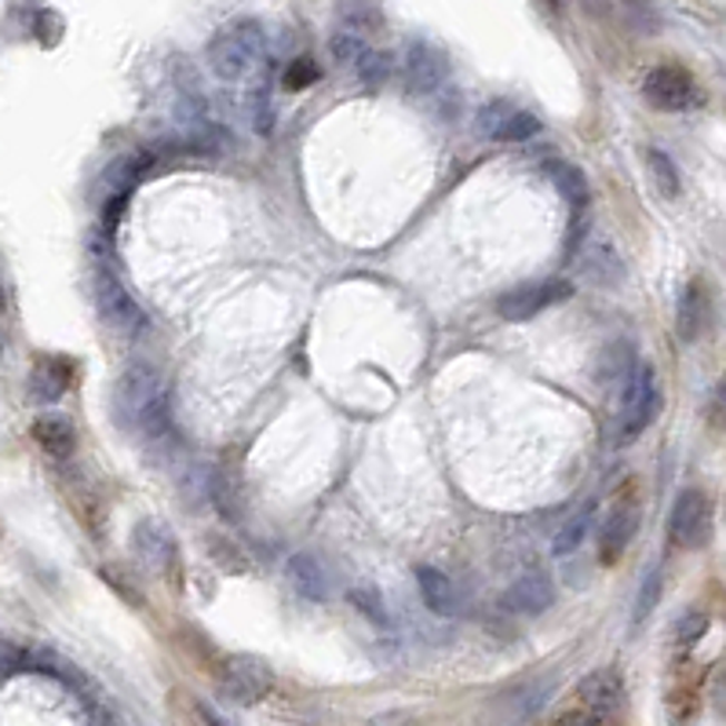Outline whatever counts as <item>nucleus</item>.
Segmentation results:
<instances>
[{"mask_svg": "<svg viewBox=\"0 0 726 726\" xmlns=\"http://www.w3.org/2000/svg\"><path fill=\"white\" fill-rule=\"evenodd\" d=\"M263 51H267L263 26L253 19H234L208 45V66L219 81H245L263 62Z\"/></svg>", "mask_w": 726, "mask_h": 726, "instance_id": "1", "label": "nucleus"}, {"mask_svg": "<svg viewBox=\"0 0 726 726\" xmlns=\"http://www.w3.org/2000/svg\"><path fill=\"white\" fill-rule=\"evenodd\" d=\"M161 402H168L165 380L150 365H128L114 384V420L128 431H143L147 416Z\"/></svg>", "mask_w": 726, "mask_h": 726, "instance_id": "2", "label": "nucleus"}, {"mask_svg": "<svg viewBox=\"0 0 726 726\" xmlns=\"http://www.w3.org/2000/svg\"><path fill=\"white\" fill-rule=\"evenodd\" d=\"M661 413V387H657V373L654 365L639 362L631 369L625 394H620V442H636Z\"/></svg>", "mask_w": 726, "mask_h": 726, "instance_id": "3", "label": "nucleus"}, {"mask_svg": "<svg viewBox=\"0 0 726 726\" xmlns=\"http://www.w3.org/2000/svg\"><path fill=\"white\" fill-rule=\"evenodd\" d=\"M219 686L237 705H256L271 694L274 671L256 654H227L219 661Z\"/></svg>", "mask_w": 726, "mask_h": 726, "instance_id": "4", "label": "nucleus"}, {"mask_svg": "<svg viewBox=\"0 0 726 726\" xmlns=\"http://www.w3.org/2000/svg\"><path fill=\"white\" fill-rule=\"evenodd\" d=\"M712 533V500L702 490H683L668 514V540L676 548H702Z\"/></svg>", "mask_w": 726, "mask_h": 726, "instance_id": "5", "label": "nucleus"}, {"mask_svg": "<svg viewBox=\"0 0 726 726\" xmlns=\"http://www.w3.org/2000/svg\"><path fill=\"white\" fill-rule=\"evenodd\" d=\"M573 288L551 278V282H526V285H514L511 293H504L497 300V311L504 322H530L537 314H544L548 307H556V303L570 300Z\"/></svg>", "mask_w": 726, "mask_h": 726, "instance_id": "6", "label": "nucleus"}, {"mask_svg": "<svg viewBox=\"0 0 726 726\" xmlns=\"http://www.w3.org/2000/svg\"><path fill=\"white\" fill-rule=\"evenodd\" d=\"M328 51H333V62L340 70L354 73L365 85H384L391 73V62L384 51L369 48L365 37H359L354 30H340L333 41H328Z\"/></svg>", "mask_w": 726, "mask_h": 726, "instance_id": "7", "label": "nucleus"}, {"mask_svg": "<svg viewBox=\"0 0 726 726\" xmlns=\"http://www.w3.org/2000/svg\"><path fill=\"white\" fill-rule=\"evenodd\" d=\"M91 296H96V307L102 314V322H107L110 328H117V333H139V328L147 325V318H143V311H139V303L128 296V288L117 282L107 267L96 271Z\"/></svg>", "mask_w": 726, "mask_h": 726, "instance_id": "8", "label": "nucleus"}, {"mask_svg": "<svg viewBox=\"0 0 726 726\" xmlns=\"http://www.w3.org/2000/svg\"><path fill=\"white\" fill-rule=\"evenodd\" d=\"M642 96L657 110L679 114V110H690L697 102V81L690 70H683V66H654L642 81Z\"/></svg>", "mask_w": 726, "mask_h": 726, "instance_id": "9", "label": "nucleus"}, {"mask_svg": "<svg viewBox=\"0 0 726 726\" xmlns=\"http://www.w3.org/2000/svg\"><path fill=\"white\" fill-rule=\"evenodd\" d=\"M479 131L485 139L493 143H522V139H533L540 131V121L522 107H514V102H504V99H493L485 102L479 110Z\"/></svg>", "mask_w": 726, "mask_h": 726, "instance_id": "10", "label": "nucleus"}, {"mask_svg": "<svg viewBox=\"0 0 726 726\" xmlns=\"http://www.w3.org/2000/svg\"><path fill=\"white\" fill-rule=\"evenodd\" d=\"M577 271L585 282L610 288L625 278V259H620L617 245L610 242V237H606L602 230H591L577 253Z\"/></svg>", "mask_w": 726, "mask_h": 726, "instance_id": "11", "label": "nucleus"}, {"mask_svg": "<svg viewBox=\"0 0 726 726\" xmlns=\"http://www.w3.org/2000/svg\"><path fill=\"white\" fill-rule=\"evenodd\" d=\"M131 540H136L139 559L147 562L154 573H165V577H171V585H179V548H176V540H171L165 522H157V519L139 522Z\"/></svg>", "mask_w": 726, "mask_h": 726, "instance_id": "12", "label": "nucleus"}, {"mask_svg": "<svg viewBox=\"0 0 726 726\" xmlns=\"http://www.w3.org/2000/svg\"><path fill=\"white\" fill-rule=\"evenodd\" d=\"M577 702L585 712H591L596 719L614 716L625 705V679L617 668H596L577 683Z\"/></svg>", "mask_w": 726, "mask_h": 726, "instance_id": "13", "label": "nucleus"}, {"mask_svg": "<svg viewBox=\"0 0 726 726\" xmlns=\"http://www.w3.org/2000/svg\"><path fill=\"white\" fill-rule=\"evenodd\" d=\"M402 73H405V88L424 96V91H434L449 73V62L445 56L434 45L428 41H413L405 48V59H402Z\"/></svg>", "mask_w": 726, "mask_h": 726, "instance_id": "14", "label": "nucleus"}, {"mask_svg": "<svg viewBox=\"0 0 726 726\" xmlns=\"http://www.w3.org/2000/svg\"><path fill=\"white\" fill-rule=\"evenodd\" d=\"M712 322V293L702 278L686 282L683 296H679V307H676V333L679 340L694 343L705 336V328Z\"/></svg>", "mask_w": 726, "mask_h": 726, "instance_id": "15", "label": "nucleus"}, {"mask_svg": "<svg viewBox=\"0 0 726 726\" xmlns=\"http://www.w3.org/2000/svg\"><path fill=\"white\" fill-rule=\"evenodd\" d=\"M639 530V508L625 500V504H617L610 511V519L602 522V537H599V551H602V566H614L620 556H625V548L631 544V537Z\"/></svg>", "mask_w": 726, "mask_h": 726, "instance_id": "16", "label": "nucleus"}, {"mask_svg": "<svg viewBox=\"0 0 726 726\" xmlns=\"http://www.w3.org/2000/svg\"><path fill=\"white\" fill-rule=\"evenodd\" d=\"M504 602L514 614H544L556 602V585L544 573H526L504 591Z\"/></svg>", "mask_w": 726, "mask_h": 726, "instance_id": "17", "label": "nucleus"}, {"mask_svg": "<svg viewBox=\"0 0 726 726\" xmlns=\"http://www.w3.org/2000/svg\"><path fill=\"white\" fill-rule=\"evenodd\" d=\"M70 373H73V365L66 359H51V354H45V359L33 362L30 394L37 402H59L66 387H70Z\"/></svg>", "mask_w": 726, "mask_h": 726, "instance_id": "18", "label": "nucleus"}, {"mask_svg": "<svg viewBox=\"0 0 726 726\" xmlns=\"http://www.w3.org/2000/svg\"><path fill=\"white\" fill-rule=\"evenodd\" d=\"M416 585H420V596H424L431 614L453 617L460 610V596H457L453 580H449L442 570H434V566H416Z\"/></svg>", "mask_w": 726, "mask_h": 726, "instance_id": "19", "label": "nucleus"}, {"mask_svg": "<svg viewBox=\"0 0 726 726\" xmlns=\"http://www.w3.org/2000/svg\"><path fill=\"white\" fill-rule=\"evenodd\" d=\"M33 439H37V445H41L48 457H56V460H66V457L73 453V445H77L73 424L66 416H59V413L37 416L33 420Z\"/></svg>", "mask_w": 726, "mask_h": 726, "instance_id": "20", "label": "nucleus"}, {"mask_svg": "<svg viewBox=\"0 0 726 726\" xmlns=\"http://www.w3.org/2000/svg\"><path fill=\"white\" fill-rule=\"evenodd\" d=\"M288 580H293V588L300 591L303 599H311V602H322L328 596V573H325V566L314 559V556H293L288 559Z\"/></svg>", "mask_w": 726, "mask_h": 726, "instance_id": "21", "label": "nucleus"}, {"mask_svg": "<svg viewBox=\"0 0 726 726\" xmlns=\"http://www.w3.org/2000/svg\"><path fill=\"white\" fill-rule=\"evenodd\" d=\"M551 171V183H556V190L562 194V202H570L573 208H585L591 202V190H588V179L585 171L570 161H556L548 168Z\"/></svg>", "mask_w": 726, "mask_h": 726, "instance_id": "22", "label": "nucleus"}, {"mask_svg": "<svg viewBox=\"0 0 726 726\" xmlns=\"http://www.w3.org/2000/svg\"><path fill=\"white\" fill-rule=\"evenodd\" d=\"M646 168H650V179H654L657 194H661L665 202H676V197L683 194L676 161H671L665 150H646Z\"/></svg>", "mask_w": 726, "mask_h": 726, "instance_id": "23", "label": "nucleus"}, {"mask_svg": "<svg viewBox=\"0 0 726 726\" xmlns=\"http://www.w3.org/2000/svg\"><path fill=\"white\" fill-rule=\"evenodd\" d=\"M591 522H596V504H585L570 522H562V530H559V537H556V556H570V551H577L580 548V540L588 537V530H591Z\"/></svg>", "mask_w": 726, "mask_h": 726, "instance_id": "24", "label": "nucleus"}, {"mask_svg": "<svg viewBox=\"0 0 726 726\" xmlns=\"http://www.w3.org/2000/svg\"><path fill=\"white\" fill-rule=\"evenodd\" d=\"M248 117H253V128H256V136H271L274 131V102H271V85H267V77H256V85L253 91H248Z\"/></svg>", "mask_w": 726, "mask_h": 726, "instance_id": "25", "label": "nucleus"}, {"mask_svg": "<svg viewBox=\"0 0 726 726\" xmlns=\"http://www.w3.org/2000/svg\"><path fill=\"white\" fill-rule=\"evenodd\" d=\"M631 369H636V362H631V347L628 343H610L602 354V365H599V380H606V384H614V380H625L628 384V376H631Z\"/></svg>", "mask_w": 726, "mask_h": 726, "instance_id": "26", "label": "nucleus"}, {"mask_svg": "<svg viewBox=\"0 0 726 726\" xmlns=\"http://www.w3.org/2000/svg\"><path fill=\"white\" fill-rule=\"evenodd\" d=\"M318 77H322V66L314 62L311 56H300L285 66V73H282V85L288 91H303V88H311V85H318Z\"/></svg>", "mask_w": 726, "mask_h": 726, "instance_id": "27", "label": "nucleus"}, {"mask_svg": "<svg viewBox=\"0 0 726 726\" xmlns=\"http://www.w3.org/2000/svg\"><path fill=\"white\" fill-rule=\"evenodd\" d=\"M705 631H708V614H702V610L683 614L676 620V646H679V650H690V646H697L705 639Z\"/></svg>", "mask_w": 726, "mask_h": 726, "instance_id": "28", "label": "nucleus"}, {"mask_svg": "<svg viewBox=\"0 0 726 726\" xmlns=\"http://www.w3.org/2000/svg\"><path fill=\"white\" fill-rule=\"evenodd\" d=\"M336 11H340L343 26H354V33L376 30V26H380V8L376 4H340Z\"/></svg>", "mask_w": 726, "mask_h": 726, "instance_id": "29", "label": "nucleus"}, {"mask_svg": "<svg viewBox=\"0 0 726 726\" xmlns=\"http://www.w3.org/2000/svg\"><path fill=\"white\" fill-rule=\"evenodd\" d=\"M657 599H661V573H646L642 580V588H639V599H636V625L657 606Z\"/></svg>", "mask_w": 726, "mask_h": 726, "instance_id": "30", "label": "nucleus"}, {"mask_svg": "<svg viewBox=\"0 0 726 726\" xmlns=\"http://www.w3.org/2000/svg\"><path fill=\"white\" fill-rule=\"evenodd\" d=\"M351 602L359 606V610H362L369 620H373V625H384V620H387V617H384V602H380V596H376L373 588H354V591H351Z\"/></svg>", "mask_w": 726, "mask_h": 726, "instance_id": "31", "label": "nucleus"}, {"mask_svg": "<svg viewBox=\"0 0 726 726\" xmlns=\"http://www.w3.org/2000/svg\"><path fill=\"white\" fill-rule=\"evenodd\" d=\"M708 424L712 428H726V376L716 384V391H712V399H708Z\"/></svg>", "mask_w": 726, "mask_h": 726, "instance_id": "32", "label": "nucleus"}, {"mask_svg": "<svg viewBox=\"0 0 726 726\" xmlns=\"http://www.w3.org/2000/svg\"><path fill=\"white\" fill-rule=\"evenodd\" d=\"M369 726H420V723L409 719V716H402V712H387V716H376Z\"/></svg>", "mask_w": 726, "mask_h": 726, "instance_id": "33", "label": "nucleus"}, {"mask_svg": "<svg viewBox=\"0 0 726 726\" xmlns=\"http://www.w3.org/2000/svg\"><path fill=\"white\" fill-rule=\"evenodd\" d=\"M197 716H202V723H205V726H230V723L223 719V716H216V712L208 708V705H197Z\"/></svg>", "mask_w": 726, "mask_h": 726, "instance_id": "34", "label": "nucleus"}]
</instances>
